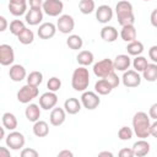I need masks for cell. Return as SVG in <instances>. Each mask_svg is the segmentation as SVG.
<instances>
[{"instance_id":"cell-1","label":"cell","mask_w":157,"mask_h":157,"mask_svg":"<svg viewBox=\"0 0 157 157\" xmlns=\"http://www.w3.org/2000/svg\"><path fill=\"white\" fill-rule=\"evenodd\" d=\"M151 118L145 112H137L132 117V130L134 134L140 139H146L150 136Z\"/></svg>"},{"instance_id":"cell-2","label":"cell","mask_w":157,"mask_h":157,"mask_svg":"<svg viewBox=\"0 0 157 157\" xmlns=\"http://www.w3.org/2000/svg\"><path fill=\"white\" fill-rule=\"evenodd\" d=\"M115 15L119 25L126 26V25H134L135 23V15L131 2L128 0H120L115 5Z\"/></svg>"},{"instance_id":"cell-3","label":"cell","mask_w":157,"mask_h":157,"mask_svg":"<svg viewBox=\"0 0 157 157\" xmlns=\"http://www.w3.org/2000/svg\"><path fill=\"white\" fill-rule=\"evenodd\" d=\"M90 85V72L86 66H78L74 70L71 76V86L77 92H83Z\"/></svg>"},{"instance_id":"cell-4","label":"cell","mask_w":157,"mask_h":157,"mask_svg":"<svg viewBox=\"0 0 157 157\" xmlns=\"http://www.w3.org/2000/svg\"><path fill=\"white\" fill-rule=\"evenodd\" d=\"M38 94H39L38 87L26 83L25 86H22V87L18 90V92H17V101H18L20 103L27 104V103H29L31 101H33L34 98H37Z\"/></svg>"},{"instance_id":"cell-5","label":"cell","mask_w":157,"mask_h":157,"mask_svg":"<svg viewBox=\"0 0 157 157\" xmlns=\"http://www.w3.org/2000/svg\"><path fill=\"white\" fill-rule=\"evenodd\" d=\"M114 70H115L114 69V63L108 58L103 59V60H99L98 63H96L93 65V74L99 78H104L105 76H108Z\"/></svg>"},{"instance_id":"cell-6","label":"cell","mask_w":157,"mask_h":157,"mask_svg":"<svg viewBox=\"0 0 157 157\" xmlns=\"http://www.w3.org/2000/svg\"><path fill=\"white\" fill-rule=\"evenodd\" d=\"M5 142H6L7 147H10L11 150L18 151V150H21V148L25 146L26 139H25V135H23L22 132L12 130V131L6 136Z\"/></svg>"},{"instance_id":"cell-7","label":"cell","mask_w":157,"mask_h":157,"mask_svg":"<svg viewBox=\"0 0 157 157\" xmlns=\"http://www.w3.org/2000/svg\"><path fill=\"white\" fill-rule=\"evenodd\" d=\"M81 103L87 110H93L101 104V98L97 92L83 91V93L81 96Z\"/></svg>"},{"instance_id":"cell-8","label":"cell","mask_w":157,"mask_h":157,"mask_svg":"<svg viewBox=\"0 0 157 157\" xmlns=\"http://www.w3.org/2000/svg\"><path fill=\"white\" fill-rule=\"evenodd\" d=\"M43 12L47 13L50 17H56L59 16L63 10H64V4L61 0H44L43 2V7H42Z\"/></svg>"},{"instance_id":"cell-9","label":"cell","mask_w":157,"mask_h":157,"mask_svg":"<svg viewBox=\"0 0 157 157\" xmlns=\"http://www.w3.org/2000/svg\"><path fill=\"white\" fill-rule=\"evenodd\" d=\"M121 82H123V85L125 87L134 88V87L140 86V83H141V76H140L139 71H136V70H126L123 74Z\"/></svg>"},{"instance_id":"cell-10","label":"cell","mask_w":157,"mask_h":157,"mask_svg":"<svg viewBox=\"0 0 157 157\" xmlns=\"http://www.w3.org/2000/svg\"><path fill=\"white\" fill-rule=\"evenodd\" d=\"M56 28L64 34H69L75 28V20L70 15H60L56 22Z\"/></svg>"},{"instance_id":"cell-11","label":"cell","mask_w":157,"mask_h":157,"mask_svg":"<svg viewBox=\"0 0 157 157\" xmlns=\"http://www.w3.org/2000/svg\"><path fill=\"white\" fill-rule=\"evenodd\" d=\"M15 61V52L13 48L9 44L0 45V64L2 66L12 65Z\"/></svg>"},{"instance_id":"cell-12","label":"cell","mask_w":157,"mask_h":157,"mask_svg":"<svg viewBox=\"0 0 157 157\" xmlns=\"http://www.w3.org/2000/svg\"><path fill=\"white\" fill-rule=\"evenodd\" d=\"M58 103V96L55 92H52V91H48V92H44L40 97H39V105L42 109L44 110H49V109H53Z\"/></svg>"},{"instance_id":"cell-13","label":"cell","mask_w":157,"mask_h":157,"mask_svg":"<svg viewBox=\"0 0 157 157\" xmlns=\"http://www.w3.org/2000/svg\"><path fill=\"white\" fill-rule=\"evenodd\" d=\"M56 26L52 22H44L39 26L38 31H37V34L40 39H50L55 36L56 33Z\"/></svg>"},{"instance_id":"cell-14","label":"cell","mask_w":157,"mask_h":157,"mask_svg":"<svg viewBox=\"0 0 157 157\" xmlns=\"http://www.w3.org/2000/svg\"><path fill=\"white\" fill-rule=\"evenodd\" d=\"M66 119V112L64 108H60V107H54L50 112V115H49V121L53 126H60L61 124H64Z\"/></svg>"},{"instance_id":"cell-15","label":"cell","mask_w":157,"mask_h":157,"mask_svg":"<svg viewBox=\"0 0 157 157\" xmlns=\"http://www.w3.org/2000/svg\"><path fill=\"white\" fill-rule=\"evenodd\" d=\"M96 18L101 23H108L113 18V9L109 5H101L96 9Z\"/></svg>"},{"instance_id":"cell-16","label":"cell","mask_w":157,"mask_h":157,"mask_svg":"<svg viewBox=\"0 0 157 157\" xmlns=\"http://www.w3.org/2000/svg\"><path fill=\"white\" fill-rule=\"evenodd\" d=\"M25 20L29 26L39 25L42 22V20H43V10L42 9H31L29 7V10L26 12Z\"/></svg>"},{"instance_id":"cell-17","label":"cell","mask_w":157,"mask_h":157,"mask_svg":"<svg viewBox=\"0 0 157 157\" xmlns=\"http://www.w3.org/2000/svg\"><path fill=\"white\" fill-rule=\"evenodd\" d=\"M9 76L13 82H20L27 77V72H26L25 66L20 64H15V65H11L9 70Z\"/></svg>"},{"instance_id":"cell-18","label":"cell","mask_w":157,"mask_h":157,"mask_svg":"<svg viewBox=\"0 0 157 157\" xmlns=\"http://www.w3.org/2000/svg\"><path fill=\"white\" fill-rule=\"evenodd\" d=\"M114 69L118 71H126L131 65V59L129 54H119L114 59Z\"/></svg>"},{"instance_id":"cell-19","label":"cell","mask_w":157,"mask_h":157,"mask_svg":"<svg viewBox=\"0 0 157 157\" xmlns=\"http://www.w3.org/2000/svg\"><path fill=\"white\" fill-rule=\"evenodd\" d=\"M132 150H134L135 156H137V157H144V156H146V155L150 152L151 145H150V142H147L145 139H140V140H137L136 142H134Z\"/></svg>"},{"instance_id":"cell-20","label":"cell","mask_w":157,"mask_h":157,"mask_svg":"<svg viewBox=\"0 0 157 157\" xmlns=\"http://www.w3.org/2000/svg\"><path fill=\"white\" fill-rule=\"evenodd\" d=\"M81 101H78L77 98L75 97H71V98H67L65 102H64V109L67 114L70 115H74V114H77L80 110H81Z\"/></svg>"},{"instance_id":"cell-21","label":"cell","mask_w":157,"mask_h":157,"mask_svg":"<svg viewBox=\"0 0 157 157\" xmlns=\"http://www.w3.org/2000/svg\"><path fill=\"white\" fill-rule=\"evenodd\" d=\"M25 115H26L28 121L36 123L40 118V105L34 104V103H29L25 109Z\"/></svg>"},{"instance_id":"cell-22","label":"cell","mask_w":157,"mask_h":157,"mask_svg":"<svg viewBox=\"0 0 157 157\" xmlns=\"http://www.w3.org/2000/svg\"><path fill=\"white\" fill-rule=\"evenodd\" d=\"M101 38L104 42L113 43V42H115L118 39V31L113 26H104L101 29Z\"/></svg>"},{"instance_id":"cell-23","label":"cell","mask_w":157,"mask_h":157,"mask_svg":"<svg viewBox=\"0 0 157 157\" xmlns=\"http://www.w3.org/2000/svg\"><path fill=\"white\" fill-rule=\"evenodd\" d=\"M120 37L124 42H132L136 39V28L134 25H126V26H123L121 31H120Z\"/></svg>"},{"instance_id":"cell-24","label":"cell","mask_w":157,"mask_h":157,"mask_svg":"<svg viewBox=\"0 0 157 157\" xmlns=\"http://www.w3.org/2000/svg\"><path fill=\"white\" fill-rule=\"evenodd\" d=\"M1 121H2V126H5V129L12 131L17 128L18 123H17V118L15 117V114L10 113V112H6L2 114V118H1Z\"/></svg>"},{"instance_id":"cell-25","label":"cell","mask_w":157,"mask_h":157,"mask_svg":"<svg viewBox=\"0 0 157 157\" xmlns=\"http://www.w3.org/2000/svg\"><path fill=\"white\" fill-rule=\"evenodd\" d=\"M33 134L37 137H45L49 134V125L44 120H37L33 124Z\"/></svg>"},{"instance_id":"cell-26","label":"cell","mask_w":157,"mask_h":157,"mask_svg":"<svg viewBox=\"0 0 157 157\" xmlns=\"http://www.w3.org/2000/svg\"><path fill=\"white\" fill-rule=\"evenodd\" d=\"M94 91L101 96H107L113 91V87L105 78H101L94 83Z\"/></svg>"},{"instance_id":"cell-27","label":"cell","mask_w":157,"mask_h":157,"mask_svg":"<svg viewBox=\"0 0 157 157\" xmlns=\"http://www.w3.org/2000/svg\"><path fill=\"white\" fill-rule=\"evenodd\" d=\"M76 60H77V63H78L81 66H88V65L93 64L94 55H93V53L90 52V50H81V52L77 54Z\"/></svg>"},{"instance_id":"cell-28","label":"cell","mask_w":157,"mask_h":157,"mask_svg":"<svg viewBox=\"0 0 157 157\" xmlns=\"http://www.w3.org/2000/svg\"><path fill=\"white\" fill-rule=\"evenodd\" d=\"M142 77L148 82H155L157 80V64H148L146 69L142 71Z\"/></svg>"},{"instance_id":"cell-29","label":"cell","mask_w":157,"mask_h":157,"mask_svg":"<svg viewBox=\"0 0 157 157\" xmlns=\"http://www.w3.org/2000/svg\"><path fill=\"white\" fill-rule=\"evenodd\" d=\"M144 44L140 42V40H132L130 43H128L126 45V52L129 55H132V56H137V55H141L142 52H144Z\"/></svg>"},{"instance_id":"cell-30","label":"cell","mask_w":157,"mask_h":157,"mask_svg":"<svg viewBox=\"0 0 157 157\" xmlns=\"http://www.w3.org/2000/svg\"><path fill=\"white\" fill-rule=\"evenodd\" d=\"M66 45L72 50H78L83 45V40L78 34H71L66 39Z\"/></svg>"},{"instance_id":"cell-31","label":"cell","mask_w":157,"mask_h":157,"mask_svg":"<svg viewBox=\"0 0 157 157\" xmlns=\"http://www.w3.org/2000/svg\"><path fill=\"white\" fill-rule=\"evenodd\" d=\"M78 9L81 13L83 15H90L96 10V4L94 0H80L78 2Z\"/></svg>"},{"instance_id":"cell-32","label":"cell","mask_w":157,"mask_h":157,"mask_svg":"<svg viewBox=\"0 0 157 157\" xmlns=\"http://www.w3.org/2000/svg\"><path fill=\"white\" fill-rule=\"evenodd\" d=\"M17 38H18V42H20V43L27 45V44H31V43L34 40V33L32 32V29H29V28L26 27V28L17 36Z\"/></svg>"},{"instance_id":"cell-33","label":"cell","mask_w":157,"mask_h":157,"mask_svg":"<svg viewBox=\"0 0 157 157\" xmlns=\"http://www.w3.org/2000/svg\"><path fill=\"white\" fill-rule=\"evenodd\" d=\"M9 10L10 13L13 16H22L28 11L27 4H12V2H9Z\"/></svg>"},{"instance_id":"cell-34","label":"cell","mask_w":157,"mask_h":157,"mask_svg":"<svg viewBox=\"0 0 157 157\" xmlns=\"http://www.w3.org/2000/svg\"><path fill=\"white\" fill-rule=\"evenodd\" d=\"M27 83L38 87L42 82H43V74L40 71H32L29 72V75L27 76Z\"/></svg>"},{"instance_id":"cell-35","label":"cell","mask_w":157,"mask_h":157,"mask_svg":"<svg viewBox=\"0 0 157 157\" xmlns=\"http://www.w3.org/2000/svg\"><path fill=\"white\" fill-rule=\"evenodd\" d=\"M147 65H148L147 59H146L145 56H142V55H137V56H135V59L132 60L134 70H136V71H139V72H142V71L146 69Z\"/></svg>"},{"instance_id":"cell-36","label":"cell","mask_w":157,"mask_h":157,"mask_svg":"<svg viewBox=\"0 0 157 157\" xmlns=\"http://www.w3.org/2000/svg\"><path fill=\"white\" fill-rule=\"evenodd\" d=\"M26 28L25 26V22L21 21V20H13L10 22V32L13 34V36H18L23 29Z\"/></svg>"},{"instance_id":"cell-37","label":"cell","mask_w":157,"mask_h":157,"mask_svg":"<svg viewBox=\"0 0 157 157\" xmlns=\"http://www.w3.org/2000/svg\"><path fill=\"white\" fill-rule=\"evenodd\" d=\"M134 135V130L129 126H121L118 131V137L121 140V141H128Z\"/></svg>"},{"instance_id":"cell-38","label":"cell","mask_w":157,"mask_h":157,"mask_svg":"<svg viewBox=\"0 0 157 157\" xmlns=\"http://www.w3.org/2000/svg\"><path fill=\"white\" fill-rule=\"evenodd\" d=\"M60 87H61V81H60V78H58L56 76L50 77V78L48 80V82H47V88H48L49 91H52V92L59 91Z\"/></svg>"},{"instance_id":"cell-39","label":"cell","mask_w":157,"mask_h":157,"mask_svg":"<svg viewBox=\"0 0 157 157\" xmlns=\"http://www.w3.org/2000/svg\"><path fill=\"white\" fill-rule=\"evenodd\" d=\"M110 85H112V87L113 88H115V87H118L119 86V83H120V78L118 77V75L115 74V71H113V72H110L108 76H105L104 77Z\"/></svg>"},{"instance_id":"cell-40","label":"cell","mask_w":157,"mask_h":157,"mask_svg":"<svg viewBox=\"0 0 157 157\" xmlns=\"http://www.w3.org/2000/svg\"><path fill=\"white\" fill-rule=\"evenodd\" d=\"M21 157H38V151H36L34 148H23L21 151Z\"/></svg>"},{"instance_id":"cell-41","label":"cell","mask_w":157,"mask_h":157,"mask_svg":"<svg viewBox=\"0 0 157 157\" xmlns=\"http://www.w3.org/2000/svg\"><path fill=\"white\" fill-rule=\"evenodd\" d=\"M119 156H120V157H134L135 153H134L132 147H131V148L125 147V148H121V150L119 151Z\"/></svg>"},{"instance_id":"cell-42","label":"cell","mask_w":157,"mask_h":157,"mask_svg":"<svg viewBox=\"0 0 157 157\" xmlns=\"http://www.w3.org/2000/svg\"><path fill=\"white\" fill-rule=\"evenodd\" d=\"M148 58L157 64V45H152L150 49H148Z\"/></svg>"},{"instance_id":"cell-43","label":"cell","mask_w":157,"mask_h":157,"mask_svg":"<svg viewBox=\"0 0 157 157\" xmlns=\"http://www.w3.org/2000/svg\"><path fill=\"white\" fill-rule=\"evenodd\" d=\"M43 0H28L31 9H42L43 7Z\"/></svg>"},{"instance_id":"cell-44","label":"cell","mask_w":157,"mask_h":157,"mask_svg":"<svg viewBox=\"0 0 157 157\" xmlns=\"http://www.w3.org/2000/svg\"><path fill=\"white\" fill-rule=\"evenodd\" d=\"M148 115L151 119L157 120V103H153L148 109Z\"/></svg>"},{"instance_id":"cell-45","label":"cell","mask_w":157,"mask_h":157,"mask_svg":"<svg viewBox=\"0 0 157 157\" xmlns=\"http://www.w3.org/2000/svg\"><path fill=\"white\" fill-rule=\"evenodd\" d=\"M150 21H151V25H152L153 27H156V28H157V9H155V10L151 12Z\"/></svg>"},{"instance_id":"cell-46","label":"cell","mask_w":157,"mask_h":157,"mask_svg":"<svg viewBox=\"0 0 157 157\" xmlns=\"http://www.w3.org/2000/svg\"><path fill=\"white\" fill-rule=\"evenodd\" d=\"M7 28V20L5 16H0V32H4Z\"/></svg>"},{"instance_id":"cell-47","label":"cell","mask_w":157,"mask_h":157,"mask_svg":"<svg viewBox=\"0 0 157 157\" xmlns=\"http://www.w3.org/2000/svg\"><path fill=\"white\" fill-rule=\"evenodd\" d=\"M150 135L157 139V120H155V123L151 124V129H150Z\"/></svg>"},{"instance_id":"cell-48","label":"cell","mask_w":157,"mask_h":157,"mask_svg":"<svg viewBox=\"0 0 157 157\" xmlns=\"http://www.w3.org/2000/svg\"><path fill=\"white\" fill-rule=\"evenodd\" d=\"M72 156H74V153L69 150H63L58 153V157H72Z\"/></svg>"},{"instance_id":"cell-49","label":"cell","mask_w":157,"mask_h":157,"mask_svg":"<svg viewBox=\"0 0 157 157\" xmlns=\"http://www.w3.org/2000/svg\"><path fill=\"white\" fill-rule=\"evenodd\" d=\"M0 157H11L10 156V151L6 147L0 146Z\"/></svg>"},{"instance_id":"cell-50","label":"cell","mask_w":157,"mask_h":157,"mask_svg":"<svg viewBox=\"0 0 157 157\" xmlns=\"http://www.w3.org/2000/svg\"><path fill=\"white\" fill-rule=\"evenodd\" d=\"M98 155H99V156H108V157H113V153H112V152H109V151H102V152H99Z\"/></svg>"},{"instance_id":"cell-51","label":"cell","mask_w":157,"mask_h":157,"mask_svg":"<svg viewBox=\"0 0 157 157\" xmlns=\"http://www.w3.org/2000/svg\"><path fill=\"white\" fill-rule=\"evenodd\" d=\"M9 2H12V4H27V0H10Z\"/></svg>"},{"instance_id":"cell-52","label":"cell","mask_w":157,"mask_h":157,"mask_svg":"<svg viewBox=\"0 0 157 157\" xmlns=\"http://www.w3.org/2000/svg\"><path fill=\"white\" fill-rule=\"evenodd\" d=\"M0 139H1V140L5 139V126H2V128L0 129Z\"/></svg>"},{"instance_id":"cell-53","label":"cell","mask_w":157,"mask_h":157,"mask_svg":"<svg viewBox=\"0 0 157 157\" xmlns=\"http://www.w3.org/2000/svg\"><path fill=\"white\" fill-rule=\"evenodd\" d=\"M142 1H151V0H142Z\"/></svg>"},{"instance_id":"cell-54","label":"cell","mask_w":157,"mask_h":157,"mask_svg":"<svg viewBox=\"0 0 157 157\" xmlns=\"http://www.w3.org/2000/svg\"><path fill=\"white\" fill-rule=\"evenodd\" d=\"M67 1H70V0H67Z\"/></svg>"}]
</instances>
